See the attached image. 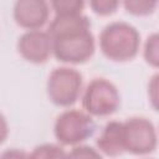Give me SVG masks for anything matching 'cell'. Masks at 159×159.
I'll list each match as a JSON object with an SVG mask.
<instances>
[{"mask_svg":"<svg viewBox=\"0 0 159 159\" xmlns=\"http://www.w3.org/2000/svg\"><path fill=\"white\" fill-rule=\"evenodd\" d=\"M91 22L87 20H66L51 32L52 55L63 63H84L94 53L96 45Z\"/></svg>","mask_w":159,"mask_h":159,"instance_id":"1","label":"cell"},{"mask_svg":"<svg viewBox=\"0 0 159 159\" xmlns=\"http://www.w3.org/2000/svg\"><path fill=\"white\" fill-rule=\"evenodd\" d=\"M140 45L138 31L127 22H112L107 25L99 36L102 53L111 61L124 62L134 58Z\"/></svg>","mask_w":159,"mask_h":159,"instance_id":"2","label":"cell"},{"mask_svg":"<svg viewBox=\"0 0 159 159\" xmlns=\"http://www.w3.org/2000/svg\"><path fill=\"white\" fill-rule=\"evenodd\" d=\"M96 124L87 112L68 109L61 113L55 122L53 133L63 145H77L93 135Z\"/></svg>","mask_w":159,"mask_h":159,"instance_id":"3","label":"cell"},{"mask_svg":"<svg viewBox=\"0 0 159 159\" xmlns=\"http://www.w3.org/2000/svg\"><path fill=\"white\" fill-rule=\"evenodd\" d=\"M120 104L117 87L106 78H94L88 83L82 97L84 111L96 117L113 114Z\"/></svg>","mask_w":159,"mask_h":159,"instance_id":"4","label":"cell"},{"mask_svg":"<svg viewBox=\"0 0 159 159\" xmlns=\"http://www.w3.org/2000/svg\"><path fill=\"white\" fill-rule=\"evenodd\" d=\"M82 82V75L75 68H55L47 80V96L53 104L70 107L81 96Z\"/></svg>","mask_w":159,"mask_h":159,"instance_id":"5","label":"cell"},{"mask_svg":"<svg viewBox=\"0 0 159 159\" xmlns=\"http://www.w3.org/2000/svg\"><path fill=\"white\" fill-rule=\"evenodd\" d=\"M124 150L135 155L149 154L157 148V132L145 118H129L123 123Z\"/></svg>","mask_w":159,"mask_h":159,"instance_id":"6","label":"cell"},{"mask_svg":"<svg viewBox=\"0 0 159 159\" xmlns=\"http://www.w3.org/2000/svg\"><path fill=\"white\" fill-rule=\"evenodd\" d=\"M17 51L31 63H43L52 55V39L48 32L27 30L17 41Z\"/></svg>","mask_w":159,"mask_h":159,"instance_id":"7","label":"cell"},{"mask_svg":"<svg viewBox=\"0 0 159 159\" xmlns=\"http://www.w3.org/2000/svg\"><path fill=\"white\" fill-rule=\"evenodd\" d=\"M47 0H16L14 5L15 22L26 30H40L48 20Z\"/></svg>","mask_w":159,"mask_h":159,"instance_id":"8","label":"cell"},{"mask_svg":"<svg viewBox=\"0 0 159 159\" xmlns=\"http://www.w3.org/2000/svg\"><path fill=\"white\" fill-rule=\"evenodd\" d=\"M97 149L104 155L117 157L124 152V140H123V123L120 122H109L107 123L99 137L97 138Z\"/></svg>","mask_w":159,"mask_h":159,"instance_id":"9","label":"cell"},{"mask_svg":"<svg viewBox=\"0 0 159 159\" xmlns=\"http://www.w3.org/2000/svg\"><path fill=\"white\" fill-rule=\"evenodd\" d=\"M158 0H123L127 12L134 16H148L157 9Z\"/></svg>","mask_w":159,"mask_h":159,"instance_id":"10","label":"cell"},{"mask_svg":"<svg viewBox=\"0 0 159 159\" xmlns=\"http://www.w3.org/2000/svg\"><path fill=\"white\" fill-rule=\"evenodd\" d=\"M50 2L56 15L81 14L84 7V0H50Z\"/></svg>","mask_w":159,"mask_h":159,"instance_id":"11","label":"cell"},{"mask_svg":"<svg viewBox=\"0 0 159 159\" xmlns=\"http://www.w3.org/2000/svg\"><path fill=\"white\" fill-rule=\"evenodd\" d=\"M120 4V0H89L92 11L99 16H109L114 14Z\"/></svg>","mask_w":159,"mask_h":159,"instance_id":"12","label":"cell"},{"mask_svg":"<svg viewBox=\"0 0 159 159\" xmlns=\"http://www.w3.org/2000/svg\"><path fill=\"white\" fill-rule=\"evenodd\" d=\"M34 158H63L67 157L63 148L55 144H43L40 147H36L34 153L31 154Z\"/></svg>","mask_w":159,"mask_h":159,"instance_id":"13","label":"cell"},{"mask_svg":"<svg viewBox=\"0 0 159 159\" xmlns=\"http://www.w3.org/2000/svg\"><path fill=\"white\" fill-rule=\"evenodd\" d=\"M144 57L145 61L154 67L158 66V36L157 34H153L150 37H148L145 47H144Z\"/></svg>","mask_w":159,"mask_h":159,"instance_id":"14","label":"cell"},{"mask_svg":"<svg viewBox=\"0 0 159 159\" xmlns=\"http://www.w3.org/2000/svg\"><path fill=\"white\" fill-rule=\"evenodd\" d=\"M67 157H75V158H101V153L96 152L91 147L86 145H75L71 153L67 154Z\"/></svg>","mask_w":159,"mask_h":159,"instance_id":"15","label":"cell"},{"mask_svg":"<svg viewBox=\"0 0 159 159\" xmlns=\"http://www.w3.org/2000/svg\"><path fill=\"white\" fill-rule=\"evenodd\" d=\"M9 134V127H7V122L5 119V117L0 113V144H2Z\"/></svg>","mask_w":159,"mask_h":159,"instance_id":"16","label":"cell"}]
</instances>
